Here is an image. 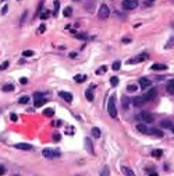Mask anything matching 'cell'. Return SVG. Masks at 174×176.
<instances>
[{"instance_id":"6da1fadb","label":"cell","mask_w":174,"mask_h":176,"mask_svg":"<svg viewBox=\"0 0 174 176\" xmlns=\"http://www.w3.org/2000/svg\"><path fill=\"white\" fill-rule=\"evenodd\" d=\"M107 112L111 117H117V109H116V101L114 96H111L107 102Z\"/></svg>"},{"instance_id":"7a4b0ae2","label":"cell","mask_w":174,"mask_h":176,"mask_svg":"<svg viewBox=\"0 0 174 176\" xmlns=\"http://www.w3.org/2000/svg\"><path fill=\"white\" fill-rule=\"evenodd\" d=\"M139 4L138 0H123V9L124 10H134Z\"/></svg>"},{"instance_id":"3957f363","label":"cell","mask_w":174,"mask_h":176,"mask_svg":"<svg viewBox=\"0 0 174 176\" xmlns=\"http://www.w3.org/2000/svg\"><path fill=\"white\" fill-rule=\"evenodd\" d=\"M109 14H110V10L106 4H102L99 9V13H98V17L99 20H107L109 18Z\"/></svg>"},{"instance_id":"277c9868","label":"cell","mask_w":174,"mask_h":176,"mask_svg":"<svg viewBox=\"0 0 174 176\" xmlns=\"http://www.w3.org/2000/svg\"><path fill=\"white\" fill-rule=\"evenodd\" d=\"M148 57H149V56H148V53H141V55L135 56V57H132V59H128V60H127V63H128V64L141 63V62H144V60H146Z\"/></svg>"},{"instance_id":"5b68a950","label":"cell","mask_w":174,"mask_h":176,"mask_svg":"<svg viewBox=\"0 0 174 176\" xmlns=\"http://www.w3.org/2000/svg\"><path fill=\"white\" fill-rule=\"evenodd\" d=\"M42 155L45 158H54V157H59L60 152H59L57 150H53V148H43Z\"/></svg>"},{"instance_id":"8992f818","label":"cell","mask_w":174,"mask_h":176,"mask_svg":"<svg viewBox=\"0 0 174 176\" xmlns=\"http://www.w3.org/2000/svg\"><path fill=\"white\" fill-rule=\"evenodd\" d=\"M156 95H157V89H156V88H151L148 92H145V95H144L142 98L145 99V102H149V101H153V99H155Z\"/></svg>"},{"instance_id":"52a82bcc","label":"cell","mask_w":174,"mask_h":176,"mask_svg":"<svg viewBox=\"0 0 174 176\" xmlns=\"http://www.w3.org/2000/svg\"><path fill=\"white\" fill-rule=\"evenodd\" d=\"M141 119H142L145 123H152L153 120H155V116H153V115L151 113V112H148V110H144L142 113H141Z\"/></svg>"},{"instance_id":"ba28073f","label":"cell","mask_w":174,"mask_h":176,"mask_svg":"<svg viewBox=\"0 0 174 176\" xmlns=\"http://www.w3.org/2000/svg\"><path fill=\"white\" fill-rule=\"evenodd\" d=\"M59 95H60V98H63L66 102H71L72 101V94H70V92H66V91H60L59 92Z\"/></svg>"},{"instance_id":"9c48e42d","label":"cell","mask_w":174,"mask_h":176,"mask_svg":"<svg viewBox=\"0 0 174 176\" xmlns=\"http://www.w3.org/2000/svg\"><path fill=\"white\" fill-rule=\"evenodd\" d=\"M131 104L134 105V106H142L145 104V99L142 96H135L134 99H131Z\"/></svg>"},{"instance_id":"30bf717a","label":"cell","mask_w":174,"mask_h":176,"mask_svg":"<svg viewBox=\"0 0 174 176\" xmlns=\"http://www.w3.org/2000/svg\"><path fill=\"white\" fill-rule=\"evenodd\" d=\"M151 84H152V81L149 78H145V77H142V78L139 80V85H141V88H144V89L151 87Z\"/></svg>"},{"instance_id":"8fae6325","label":"cell","mask_w":174,"mask_h":176,"mask_svg":"<svg viewBox=\"0 0 174 176\" xmlns=\"http://www.w3.org/2000/svg\"><path fill=\"white\" fill-rule=\"evenodd\" d=\"M14 147L18 148V150H25V151H31L32 150V145L31 144H25V143H20V144H15Z\"/></svg>"},{"instance_id":"7c38bea8","label":"cell","mask_w":174,"mask_h":176,"mask_svg":"<svg viewBox=\"0 0 174 176\" xmlns=\"http://www.w3.org/2000/svg\"><path fill=\"white\" fill-rule=\"evenodd\" d=\"M120 169H121V172H123V173H124L125 176H135L134 171H132V169H129L128 166H121Z\"/></svg>"},{"instance_id":"4fadbf2b","label":"cell","mask_w":174,"mask_h":176,"mask_svg":"<svg viewBox=\"0 0 174 176\" xmlns=\"http://www.w3.org/2000/svg\"><path fill=\"white\" fill-rule=\"evenodd\" d=\"M151 69H152V70H155V71L156 70H167V66L163 64V63H155Z\"/></svg>"},{"instance_id":"5bb4252c","label":"cell","mask_w":174,"mask_h":176,"mask_svg":"<svg viewBox=\"0 0 174 176\" xmlns=\"http://www.w3.org/2000/svg\"><path fill=\"white\" fill-rule=\"evenodd\" d=\"M160 124H161V127H164V129H171L173 127L171 120H169V119H163L160 122Z\"/></svg>"},{"instance_id":"9a60e30c","label":"cell","mask_w":174,"mask_h":176,"mask_svg":"<svg viewBox=\"0 0 174 176\" xmlns=\"http://www.w3.org/2000/svg\"><path fill=\"white\" fill-rule=\"evenodd\" d=\"M129 104H131V99H129V98H127V96H123V99H121V105H123V108H124L125 110L129 108Z\"/></svg>"},{"instance_id":"2e32d148","label":"cell","mask_w":174,"mask_h":176,"mask_svg":"<svg viewBox=\"0 0 174 176\" xmlns=\"http://www.w3.org/2000/svg\"><path fill=\"white\" fill-rule=\"evenodd\" d=\"M167 91L174 95V78H171V80L167 81Z\"/></svg>"},{"instance_id":"e0dca14e","label":"cell","mask_w":174,"mask_h":176,"mask_svg":"<svg viewBox=\"0 0 174 176\" xmlns=\"http://www.w3.org/2000/svg\"><path fill=\"white\" fill-rule=\"evenodd\" d=\"M149 134H153V136H156V137H163V133L160 132V130H157V129H149Z\"/></svg>"},{"instance_id":"ac0fdd59","label":"cell","mask_w":174,"mask_h":176,"mask_svg":"<svg viewBox=\"0 0 174 176\" xmlns=\"http://www.w3.org/2000/svg\"><path fill=\"white\" fill-rule=\"evenodd\" d=\"M46 101L47 99H45V98H39V99L35 101V106H36V108H40V106H43L46 104Z\"/></svg>"},{"instance_id":"d6986e66","label":"cell","mask_w":174,"mask_h":176,"mask_svg":"<svg viewBox=\"0 0 174 176\" xmlns=\"http://www.w3.org/2000/svg\"><path fill=\"white\" fill-rule=\"evenodd\" d=\"M161 155H163V150H153L152 151V157H155V158H160Z\"/></svg>"},{"instance_id":"ffe728a7","label":"cell","mask_w":174,"mask_h":176,"mask_svg":"<svg viewBox=\"0 0 174 176\" xmlns=\"http://www.w3.org/2000/svg\"><path fill=\"white\" fill-rule=\"evenodd\" d=\"M74 80L77 81V83H84L85 80H86V76H84V74H77L74 77Z\"/></svg>"},{"instance_id":"44dd1931","label":"cell","mask_w":174,"mask_h":176,"mask_svg":"<svg viewBox=\"0 0 174 176\" xmlns=\"http://www.w3.org/2000/svg\"><path fill=\"white\" fill-rule=\"evenodd\" d=\"M136 129H138L139 132H142V133H148V132H149V127H148L146 124H142V123L136 126Z\"/></svg>"},{"instance_id":"7402d4cb","label":"cell","mask_w":174,"mask_h":176,"mask_svg":"<svg viewBox=\"0 0 174 176\" xmlns=\"http://www.w3.org/2000/svg\"><path fill=\"white\" fill-rule=\"evenodd\" d=\"M85 96H86L88 101H94V92H92V88L85 91Z\"/></svg>"},{"instance_id":"603a6c76","label":"cell","mask_w":174,"mask_h":176,"mask_svg":"<svg viewBox=\"0 0 174 176\" xmlns=\"http://www.w3.org/2000/svg\"><path fill=\"white\" fill-rule=\"evenodd\" d=\"M100 134H102V133H100V129L99 127H94V129H92V136H94L95 138H99Z\"/></svg>"},{"instance_id":"cb8c5ba5","label":"cell","mask_w":174,"mask_h":176,"mask_svg":"<svg viewBox=\"0 0 174 176\" xmlns=\"http://www.w3.org/2000/svg\"><path fill=\"white\" fill-rule=\"evenodd\" d=\"M3 91H4V92H10V91H14V85H13V84H6L4 87H3Z\"/></svg>"},{"instance_id":"d4e9b609","label":"cell","mask_w":174,"mask_h":176,"mask_svg":"<svg viewBox=\"0 0 174 176\" xmlns=\"http://www.w3.org/2000/svg\"><path fill=\"white\" fill-rule=\"evenodd\" d=\"M43 115H45V116H47V117H50V116H53V115H54V110L50 109V108H47V109L43 110Z\"/></svg>"},{"instance_id":"484cf974","label":"cell","mask_w":174,"mask_h":176,"mask_svg":"<svg viewBox=\"0 0 174 176\" xmlns=\"http://www.w3.org/2000/svg\"><path fill=\"white\" fill-rule=\"evenodd\" d=\"M63 14L66 15V17H71V14H72V9H71V7H66V9H64V11H63Z\"/></svg>"},{"instance_id":"4316f807","label":"cell","mask_w":174,"mask_h":176,"mask_svg":"<svg viewBox=\"0 0 174 176\" xmlns=\"http://www.w3.org/2000/svg\"><path fill=\"white\" fill-rule=\"evenodd\" d=\"M174 46V36H173V38H170L169 41H167V43H166V49H170V48H173Z\"/></svg>"},{"instance_id":"83f0119b","label":"cell","mask_w":174,"mask_h":176,"mask_svg":"<svg viewBox=\"0 0 174 176\" xmlns=\"http://www.w3.org/2000/svg\"><path fill=\"white\" fill-rule=\"evenodd\" d=\"M136 89H138V87H136L135 84H128V87H127L128 92H134V91H136Z\"/></svg>"},{"instance_id":"f1b7e54d","label":"cell","mask_w":174,"mask_h":176,"mask_svg":"<svg viewBox=\"0 0 174 176\" xmlns=\"http://www.w3.org/2000/svg\"><path fill=\"white\" fill-rule=\"evenodd\" d=\"M109 173H110V169H109V166H104L103 171L100 172V176H109Z\"/></svg>"},{"instance_id":"f546056e","label":"cell","mask_w":174,"mask_h":176,"mask_svg":"<svg viewBox=\"0 0 174 176\" xmlns=\"http://www.w3.org/2000/svg\"><path fill=\"white\" fill-rule=\"evenodd\" d=\"M35 53H34V50H24L22 52V56L24 57H31V56H34Z\"/></svg>"},{"instance_id":"4dcf8cb0","label":"cell","mask_w":174,"mask_h":176,"mask_svg":"<svg viewBox=\"0 0 174 176\" xmlns=\"http://www.w3.org/2000/svg\"><path fill=\"white\" fill-rule=\"evenodd\" d=\"M20 104H28V102H29V96H27V95H24V96H21L20 98Z\"/></svg>"},{"instance_id":"1f68e13d","label":"cell","mask_w":174,"mask_h":176,"mask_svg":"<svg viewBox=\"0 0 174 176\" xmlns=\"http://www.w3.org/2000/svg\"><path fill=\"white\" fill-rule=\"evenodd\" d=\"M45 96H46L45 92H35V94H34V98H35V99H39V98H45Z\"/></svg>"},{"instance_id":"d6a6232c","label":"cell","mask_w":174,"mask_h":176,"mask_svg":"<svg viewBox=\"0 0 174 176\" xmlns=\"http://www.w3.org/2000/svg\"><path fill=\"white\" fill-rule=\"evenodd\" d=\"M85 144H86V148L91 150V152L94 154V150H92V143L89 141V138H85Z\"/></svg>"},{"instance_id":"836d02e7","label":"cell","mask_w":174,"mask_h":176,"mask_svg":"<svg viewBox=\"0 0 174 176\" xmlns=\"http://www.w3.org/2000/svg\"><path fill=\"white\" fill-rule=\"evenodd\" d=\"M110 84L113 85V87H117V85H119V78H117V77H111Z\"/></svg>"},{"instance_id":"e575fe53","label":"cell","mask_w":174,"mask_h":176,"mask_svg":"<svg viewBox=\"0 0 174 176\" xmlns=\"http://www.w3.org/2000/svg\"><path fill=\"white\" fill-rule=\"evenodd\" d=\"M75 38H78V39H84V41H86L88 38H89V36H88L86 34H77V35H75Z\"/></svg>"},{"instance_id":"d590c367","label":"cell","mask_w":174,"mask_h":176,"mask_svg":"<svg viewBox=\"0 0 174 176\" xmlns=\"http://www.w3.org/2000/svg\"><path fill=\"white\" fill-rule=\"evenodd\" d=\"M120 66H121V62H119V60H116V62L114 63H113V70H119V69H120Z\"/></svg>"},{"instance_id":"8d00e7d4","label":"cell","mask_w":174,"mask_h":176,"mask_svg":"<svg viewBox=\"0 0 174 176\" xmlns=\"http://www.w3.org/2000/svg\"><path fill=\"white\" fill-rule=\"evenodd\" d=\"M7 67H9V62H3L0 64V70H6Z\"/></svg>"},{"instance_id":"74e56055","label":"cell","mask_w":174,"mask_h":176,"mask_svg":"<svg viewBox=\"0 0 174 176\" xmlns=\"http://www.w3.org/2000/svg\"><path fill=\"white\" fill-rule=\"evenodd\" d=\"M45 30H46V25H45V24H42V25L38 28V34H43V31H45Z\"/></svg>"},{"instance_id":"f35d334b","label":"cell","mask_w":174,"mask_h":176,"mask_svg":"<svg viewBox=\"0 0 174 176\" xmlns=\"http://www.w3.org/2000/svg\"><path fill=\"white\" fill-rule=\"evenodd\" d=\"M106 70H107V69L103 66L102 69H98V70H96V74H103V73H106Z\"/></svg>"},{"instance_id":"ab89813d","label":"cell","mask_w":174,"mask_h":176,"mask_svg":"<svg viewBox=\"0 0 174 176\" xmlns=\"http://www.w3.org/2000/svg\"><path fill=\"white\" fill-rule=\"evenodd\" d=\"M59 6H60L59 0H56V2H54V7H56V10H54V15H57V13H59Z\"/></svg>"},{"instance_id":"60d3db41","label":"cell","mask_w":174,"mask_h":176,"mask_svg":"<svg viewBox=\"0 0 174 176\" xmlns=\"http://www.w3.org/2000/svg\"><path fill=\"white\" fill-rule=\"evenodd\" d=\"M49 15H50V13H49V11H45V13H42V14H40V18H42V20H45V18H47V17H49Z\"/></svg>"},{"instance_id":"b9f144b4","label":"cell","mask_w":174,"mask_h":176,"mask_svg":"<svg viewBox=\"0 0 174 176\" xmlns=\"http://www.w3.org/2000/svg\"><path fill=\"white\" fill-rule=\"evenodd\" d=\"M10 119L13 120V122H17L18 117H17V115H15V113H11V115H10Z\"/></svg>"},{"instance_id":"7bdbcfd3","label":"cell","mask_w":174,"mask_h":176,"mask_svg":"<svg viewBox=\"0 0 174 176\" xmlns=\"http://www.w3.org/2000/svg\"><path fill=\"white\" fill-rule=\"evenodd\" d=\"M4 173H6V168L3 166V165H0V176L4 175Z\"/></svg>"},{"instance_id":"ee69618b","label":"cell","mask_w":174,"mask_h":176,"mask_svg":"<svg viewBox=\"0 0 174 176\" xmlns=\"http://www.w3.org/2000/svg\"><path fill=\"white\" fill-rule=\"evenodd\" d=\"M123 42L124 43H128V42H131V39H129V38H123Z\"/></svg>"},{"instance_id":"f6af8a7d","label":"cell","mask_w":174,"mask_h":176,"mask_svg":"<svg viewBox=\"0 0 174 176\" xmlns=\"http://www.w3.org/2000/svg\"><path fill=\"white\" fill-rule=\"evenodd\" d=\"M20 83H21V84H27V78H21V80H20Z\"/></svg>"},{"instance_id":"bcb514c9","label":"cell","mask_w":174,"mask_h":176,"mask_svg":"<svg viewBox=\"0 0 174 176\" xmlns=\"http://www.w3.org/2000/svg\"><path fill=\"white\" fill-rule=\"evenodd\" d=\"M53 138H54V140H60V136H59V134H54Z\"/></svg>"},{"instance_id":"7dc6e473","label":"cell","mask_w":174,"mask_h":176,"mask_svg":"<svg viewBox=\"0 0 174 176\" xmlns=\"http://www.w3.org/2000/svg\"><path fill=\"white\" fill-rule=\"evenodd\" d=\"M6 13H7V6L3 7V14H6Z\"/></svg>"},{"instance_id":"c3c4849f","label":"cell","mask_w":174,"mask_h":176,"mask_svg":"<svg viewBox=\"0 0 174 176\" xmlns=\"http://www.w3.org/2000/svg\"><path fill=\"white\" fill-rule=\"evenodd\" d=\"M77 56V53L75 52H72V53H70V57H75Z\"/></svg>"},{"instance_id":"681fc988","label":"cell","mask_w":174,"mask_h":176,"mask_svg":"<svg viewBox=\"0 0 174 176\" xmlns=\"http://www.w3.org/2000/svg\"><path fill=\"white\" fill-rule=\"evenodd\" d=\"M149 176H157V173H151V175H149Z\"/></svg>"},{"instance_id":"f907efd6","label":"cell","mask_w":174,"mask_h":176,"mask_svg":"<svg viewBox=\"0 0 174 176\" xmlns=\"http://www.w3.org/2000/svg\"><path fill=\"white\" fill-rule=\"evenodd\" d=\"M171 130H173V133H174V126H173V127H171Z\"/></svg>"},{"instance_id":"816d5d0a","label":"cell","mask_w":174,"mask_h":176,"mask_svg":"<svg viewBox=\"0 0 174 176\" xmlns=\"http://www.w3.org/2000/svg\"><path fill=\"white\" fill-rule=\"evenodd\" d=\"M151 2H153V0H151Z\"/></svg>"}]
</instances>
